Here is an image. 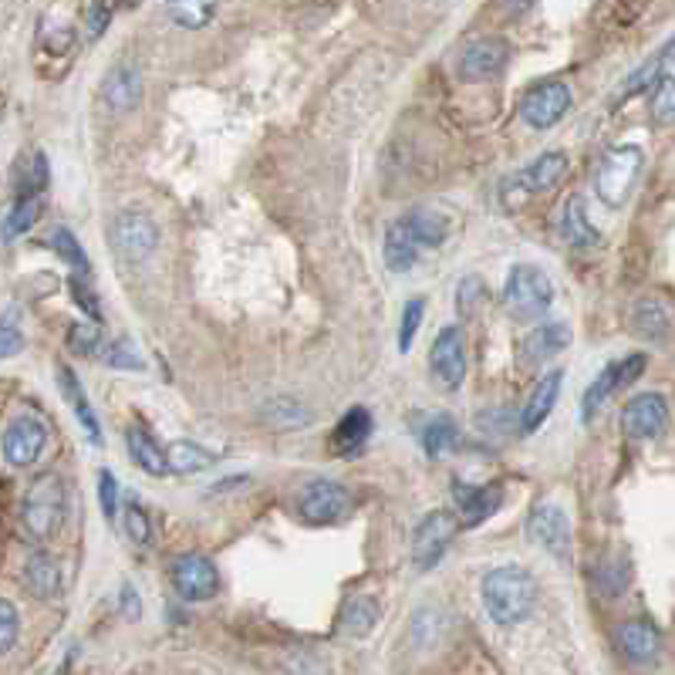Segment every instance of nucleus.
Wrapping results in <instances>:
<instances>
[{
  "label": "nucleus",
  "instance_id": "obj_17",
  "mask_svg": "<svg viewBox=\"0 0 675 675\" xmlns=\"http://www.w3.org/2000/svg\"><path fill=\"white\" fill-rule=\"evenodd\" d=\"M507 58H510L507 41H500V38H480V41L467 44L463 58H459V75H463L467 81L494 78V75L504 72Z\"/></svg>",
  "mask_w": 675,
  "mask_h": 675
},
{
  "label": "nucleus",
  "instance_id": "obj_23",
  "mask_svg": "<svg viewBox=\"0 0 675 675\" xmlns=\"http://www.w3.org/2000/svg\"><path fill=\"white\" fill-rule=\"evenodd\" d=\"M58 379H61V392H65V403L75 409V419L81 422L85 436L91 440V446H102V425L95 419V409H91V403H88V395L78 385V375L72 372L68 365H61L58 368Z\"/></svg>",
  "mask_w": 675,
  "mask_h": 675
},
{
  "label": "nucleus",
  "instance_id": "obj_13",
  "mask_svg": "<svg viewBox=\"0 0 675 675\" xmlns=\"http://www.w3.org/2000/svg\"><path fill=\"white\" fill-rule=\"evenodd\" d=\"M173 588L187 601H209L220 591L217 564L203 555H182L173 561Z\"/></svg>",
  "mask_w": 675,
  "mask_h": 675
},
{
  "label": "nucleus",
  "instance_id": "obj_36",
  "mask_svg": "<svg viewBox=\"0 0 675 675\" xmlns=\"http://www.w3.org/2000/svg\"><path fill=\"white\" fill-rule=\"evenodd\" d=\"M456 422L449 419V416H436L433 422H429L425 429H422V446H425V453L429 456H443V453H449L453 446H456Z\"/></svg>",
  "mask_w": 675,
  "mask_h": 675
},
{
  "label": "nucleus",
  "instance_id": "obj_4",
  "mask_svg": "<svg viewBox=\"0 0 675 675\" xmlns=\"http://www.w3.org/2000/svg\"><path fill=\"white\" fill-rule=\"evenodd\" d=\"M21 520L30 537L48 540L61 527V520H65V483L54 473H41L27 489Z\"/></svg>",
  "mask_w": 675,
  "mask_h": 675
},
{
  "label": "nucleus",
  "instance_id": "obj_22",
  "mask_svg": "<svg viewBox=\"0 0 675 675\" xmlns=\"http://www.w3.org/2000/svg\"><path fill=\"white\" fill-rule=\"evenodd\" d=\"M571 345V331L561 321H550L534 328L524 342H520V355H524V365H537L544 358H555Z\"/></svg>",
  "mask_w": 675,
  "mask_h": 675
},
{
  "label": "nucleus",
  "instance_id": "obj_46",
  "mask_svg": "<svg viewBox=\"0 0 675 675\" xmlns=\"http://www.w3.org/2000/svg\"><path fill=\"white\" fill-rule=\"evenodd\" d=\"M126 531H129L132 544H145L149 540V517H145V510L136 500L126 504Z\"/></svg>",
  "mask_w": 675,
  "mask_h": 675
},
{
  "label": "nucleus",
  "instance_id": "obj_27",
  "mask_svg": "<svg viewBox=\"0 0 675 675\" xmlns=\"http://www.w3.org/2000/svg\"><path fill=\"white\" fill-rule=\"evenodd\" d=\"M126 446H129V456L139 463V470H145L149 476H166L169 467H166V453L163 446L152 440L145 429L132 425L129 433H126Z\"/></svg>",
  "mask_w": 675,
  "mask_h": 675
},
{
  "label": "nucleus",
  "instance_id": "obj_24",
  "mask_svg": "<svg viewBox=\"0 0 675 675\" xmlns=\"http://www.w3.org/2000/svg\"><path fill=\"white\" fill-rule=\"evenodd\" d=\"M561 233H564V240L571 243V247H577V251H598V247H601V233H598L595 224L588 220L585 200H577V196L568 200V206H564Z\"/></svg>",
  "mask_w": 675,
  "mask_h": 675
},
{
  "label": "nucleus",
  "instance_id": "obj_5",
  "mask_svg": "<svg viewBox=\"0 0 675 675\" xmlns=\"http://www.w3.org/2000/svg\"><path fill=\"white\" fill-rule=\"evenodd\" d=\"M638 173H641V149L638 145L608 149L601 156V163H598V173H595L598 200L608 203V206H622L635 190Z\"/></svg>",
  "mask_w": 675,
  "mask_h": 675
},
{
  "label": "nucleus",
  "instance_id": "obj_41",
  "mask_svg": "<svg viewBox=\"0 0 675 675\" xmlns=\"http://www.w3.org/2000/svg\"><path fill=\"white\" fill-rule=\"evenodd\" d=\"M17 635H21V615H17V608L8 598H0V655L14 649Z\"/></svg>",
  "mask_w": 675,
  "mask_h": 675
},
{
  "label": "nucleus",
  "instance_id": "obj_30",
  "mask_svg": "<svg viewBox=\"0 0 675 675\" xmlns=\"http://www.w3.org/2000/svg\"><path fill=\"white\" fill-rule=\"evenodd\" d=\"M220 0H166V14L182 30H200L213 21Z\"/></svg>",
  "mask_w": 675,
  "mask_h": 675
},
{
  "label": "nucleus",
  "instance_id": "obj_20",
  "mask_svg": "<svg viewBox=\"0 0 675 675\" xmlns=\"http://www.w3.org/2000/svg\"><path fill=\"white\" fill-rule=\"evenodd\" d=\"M561 372H547L537 389L531 392L524 412H520V433H537V429L544 425V419L555 412L558 406V395H561Z\"/></svg>",
  "mask_w": 675,
  "mask_h": 675
},
{
  "label": "nucleus",
  "instance_id": "obj_39",
  "mask_svg": "<svg viewBox=\"0 0 675 675\" xmlns=\"http://www.w3.org/2000/svg\"><path fill=\"white\" fill-rule=\"evenodd\" d=\"M24 348V331H21V315L11 308L4 318H0V361L17 355Z\"/></svg>",
  "mask_w": 675,
  "mask_h": 675
},
{
  "label": "nucleus",
  "instance_id": "obj_34",
  "mask_svg": "<svg viewBox=\"0 0 675 675\" xmlns=\"http://www.w3.org/2000/svg\"><path fill=\"white\" fill-rule=\"evenodd\" d=\"M38 213H41V200L38 196H21L14 203V209L8 213L4 227H0V237H4V240H17L21 233H27L30 227H35Z\"/></svg>",
  "mask_w": 675,
  "mask_h": 675
},
{
  "label": "nucleus",
  "instance_id": "obj_28",
  "mask_svg": "<svg viewBox=\"0 0 675 675\" xmlns=\"http://www.w3.org/2000/svg\"><path fill=\"white\" fill-rule=\"evenodd\" d=\"M622 649L632 662H652L662 649V635L649 622H628L622 628Z\"/></svg>",
  "mask_w": 675,
  "mask_h": 675
},
{
  "label": "nucleus",
  "instance_id": "obj_12",
  "mask_svg": "<svg viewBox=\"0 0 675 675\" xmlns=\"http://www.w3.org/2000/svg\"><path fill=\"white\" fill-rule=\"evenodd\" d=\"M571 109V88L564 81H544L534 85L524 99H520V118L531 129H550L568 115Z\"/></svg>",
  "mask_w": 675,
  "mask_h": 675
},
{
  "label": "nucleus",
  "instance_id": "obj_6",
  "mask_svg": "<svg viewBox=\"0 0 675 675\" xmlns=\"http://www.w3.org/2000/svg\"><path fill=\"white\" fill-rule=\"evenodd\" d=\"M352 510V494L338 483V480H311L301 489L297 497V517L311 527L334 524V520H345Z\"/></svg>",
  "mask_w": 675,
  "mask_h": 675
},
{
  "label": "nucleus",
  "instance_id": "obj_25",
  "mask_svg": "<svg viewBox=\"0 0 675 675\" xmlns=\"http://www.w3.org/2000/svg\"><path fill=\"white\" fill-rule=\"evenodd\" d=\"M368 436H372V412H368L365 406H355L338 419L334 433H331V449L334 453H355L358 446H365Z\"/></svg>",
  "mask_w": 675,
  "mask_h": 675
},
{
  "label": "nucleus",
  "instance_id": "obj_31",
  "mask_svg": "<svg viewBox=\"0 0 675 675\" xmlns=\"http://www.w3.org/2000/svg\"><path fill=\"white\" fill-rule=\"evenodd\" d=\"M379 622V601L368 598V595H358V598H348L345 611H342V628L355 638H365L368 632L375 628Z\"/></svg>",
  "mask_w": 675,
  "mask_h": 675
},
{
  "label": "nucleus",
  "instance_id": "obj_1",
  "mask_svg": "<svg viewBox=\"0 0 675 675\" xmlns=\"http://www.w3.org/2000/svg\"><path fill=\"white\" fill-rule=\"evenodd\" d=\"M483 608L486 615L504 628H513L531 619L537 604V581L524 568H497L483 577Z\"/></svg>",
  "mask_w": 675,
  "mask_h": 675
},
{
  "label": "nucleus",
  "instance_id": "obj_18",
  "mask_svg": "<svg viewBox=\"0 0 675 675\" xmlns=\"http://www.w3.org/2000/svg\"><path fill=\"white\" fill-rule=\"evenodd\" d=\"M102 99L115 112H132L142 102V75L132 61H118V65L105 75Z\"/></svg>",
  "mask_w": 675,
  "mask_h": 675
},
{
  "label": "nucleus",
  "instance_id": "obj_14",
  "mask_svg": "<svg viewBox=\"0 0 675 675\" xmlns=\"http://www.w3.org/2000/svg\"><path fill=\"white\" fill-rule=\"evenodd\" d=\"M665 422H668V403H665V395H659V392L632 395L625 412H622V429L632 440H655V436H662Z\"/></svg>",
  "mask_w": 675,
  "mask_h": 675
},
{
  "label": "nucleus",
  "instance_id": "obj_47",
  "mask_svg": "<svg viewBox=\"0 0 675 675\" xmlns=\"http://www.w3.org/2000/svg\"><path fill=\"white\" fill-rule=\"evenodd\" d=\"M72 294H75V301H78V308H85V311H88V318H91V321H99V318H102L95 297H91V291H85V288H81V278H78V273H75V281H72Z\"/></svg>",
  "mask_w": 675,
  "mask_h": 675
},
{
  "label": "nucleus",
  "instance_id": "obj_37",
  "mask_svg": "<svg viewBox=\"0 0 675 675\" xmlns=\"http://www.w3.org/2000/svg\"><path fill=\"white\" fill-rule=\"evenodd\" d=\"M51 243H54V251H58V257H65V264L78 273V278H88V257H85V251H81V243L75 240V233L72 230H54V237H51Z\"/></svg>",
  "mask_w": 675,
  "mask_h": 675
},
{
  "label": "nucleus",
  "instance_id": "obj_43",
  "mask_svg": "<svg viewBox=\"0 0 675 675\" xmlns=\"http://www.w3.org/2000/svg\"><path fill=\"white\" fill-rule=\"evenodd\" d=\"M105 365H112V368H129V372H136V368H142V358L126 342V338H122V342H115V345L105 348Z\"/></svg>",
  "mask_w": 675,
  "mask_h": 675
},
{
  "label": "nucleus",
  "instance_id": "obj_15",
  "mask_svg": "<svg viewBox=\"0 0 675 675\" xmlns=\"http://www.w3.org/2000/svg\"><path fill=\"white\" fill-rule=\"evenodd\" d=\"M527 534L537 547L550 550L555 558H568L571 550V524L561 507L555 504H537L531 510V520H527Z\"/></svg>",
  "mask_w": 675,
  "mask_h": 675
},
{
  "label": "nucleus",
  "instance_id": "obj_10",
  "mask_svg": "<svg viewBox=\"0 0 675 675\" xmlns=\"http://www.w3.org/2000/svg\"><path fill=\"white\" fill-rule=\"evenodd\" d=\"M641 372H646V355H625V358H619V361L604 365V372H601V375L588 385V392H585V403H581V419L591 422V419L604 409L608 398L615 395L619 389L632 385Z\"/></svg>",
  "mask_w": 675,
  "mask_h": 675
},
{
  "label": "nucleus",
  "instance_id": "obj_38",
  "mask_svg": "<svg viewBox=\"0 0 675 675\" xmlns=\"http://www.w3.org/2000/svg\"><path fill=\"white\" fill-rule=\"evenodd\" d=\"M652 115H655V122H672V115H675V85H672V72H665L655 85H652Z\"/></svg>",
  "mask_w": 675,
  "mask_h": 675
},
{
  "label": "nucleus",
  "instance_id": "obj_8",
  "mask_svg": "<svg viewBox=\"0 0 675 675\" xmlns=\"http://www.w3.org/2000/svg\"><path fill=\"white\" fill-rule=\"evenodd\" d=\"M109 237H112V247L122 260L129 264H142L156 254V243H160V230L152 224L145 213H136V209H126L118 213L109 227Z\"/></svg>",
  "mask_w": 675,
  "mask_h": 675
},
{
  "label": "nucleus",
  "instance_id": "obj_45",
  "mask_svg": "<svg viewBox=\"0 0 675 675\" xmlns=\"http://www.w3.org/2000/svg\"><path fill=\"white\" fill-rule=\"evenodd\" d=\"M68 345L78 355H91V352L99 348V328H91V324H72L68 328Z\"/></svg>",
  "mask_w": 675,
  "mask_h": 675
},
{
  "label": "nucleus",
  "instance_id": "obj_40",
  "mask_svg": "<svg viewBox=\"0 0 675 675\" xmlns=\"http://www.w3.org/2000/svg\"><path fill=\"white\" fill-rule=\"evenodd\" d=\"M422 315H425V297H412L403 311V328H398V352H409L412 342H416V331L422 324Z\"/></svg>",
  "mask_w": 675,
  "mask_h": 675
},
{
  "label": "nucleus",
  "instance_id": "obj_44",
  "mask_svg": "<svg viewBox=\"0 0 675 675\" xmlns=\"http://www.w3.org/2000/svg\"><path fill=\"white\" fill-rule=\"evenodd\" d=\"M99 500H102V513H105V520L112 524V520L118 517V483H115V476H112L109 470H102V473H99Z\"/></svg>",
  "mask_w": 675,
  "mask_h": 675
},
{
  "label": "nucleus",
  "instance_id": "obj_7",
  "mask_svg": "<svg viewBox=\"0 0 675 675\" xmlns=\"http://www.w3.org/2000/svg\"><path fill=\"white\" fill-rule=\"evenodd\" d=\"M81 27V0H54L38 27V48L44 58H68Z\"/></svg>",
  "mask_w": 675,
  "mask_h": 675
},
{
  "label": "nucleus",
  "instance_id": "obj_33",
  "mask_svg": "<svg viewBox=\"0 0 675 675\" xmlns=\"http://www.w3.org/2000/svg\"><path fill=\"white\" fill-rule=\"evenodd\" d=\"M635 331L641 338H652V342H665L668 334V315L659 301H641L635 308Z\"/></svg>",
  "mask_w": 675,
  "mask_h": 675
},
{
  "label": "nucleus",
  "instance_id": "obj_11",
  "mask_svg": "<svg viewBox=\"0 0 675 675\" xmlns=\"http://www.w3.org/2000/svg\"><path fill=\"white\" fill-rule=\"evenodd\" d=\"M429 368H433L436 382L446 392H456L467 379V334L463 328H443L433 342V352H429Z\"/></svg>",
  "mask_w": 675,
  "mask_h": 675
},
{
  "label": "nucleus",
  "instance_id": "obj_26",
  "mask_svg": "<svg viewBox=\"0 0 675 675\" xmlns=\"http://www.w3.org/2000/svg\"><path fill=\"white\" fill-rule=\"evenodd\" d=\"M24 585L30 588L35 598H58L61 591V564L51 558V555H35L27 564H24Z\"/></svg>",
  "mask_w": 675,
  "mask_h": 675
},
{
  "label": "nucleus",
  "instance_id": "obj_19",
  "mask_svg": "<svg viewBox=\"0 0 675 675\" xmlns=\"http://www.w3.org/2000/svg\"><path fill=\"white\" fill-rule=\"evenodd\" d=\"M459 513H463V527H480L486 517H494L504 504V489L500 483H486V486H459Z\"/></svg>",
  "mask_w": 675,
  "mask_h": 675
},
{
  "label": "nucleus",
  "instance_id": "obj_21",
  "mask_svg": "<svg viewBox=\"0 0 675 675\" xmlns=\"http://www.w3.org/2000/svg\"><path fill=\"white\" fill-rule=\"evenodd\" d=\"M419 251H422V243H419L409 217L392 220L389 224V233H385V264H389V270H395V273L409 270L416 264Z\"/></svg>",
  "mask_w": 675,
  "mask_h": 675
},
{
  "label": "nucleus",
  "instance_id": "obj_35",
  "mask_svg": "<svg viewBox=\"0 0 675 675\" xmlns=\"http://www.w3.org/2000/svg\"><path fill=\"white\" fill-rule=\"evenodd\" d=\"M406 217H409V224H412V230H416L422 247H440V243L446 240V220L440 217L436 209L419 206V209L406 213Z\"/></svg>",
  "mask_w": 675,
  "mask_h": 675
},
{
  "label": "nucleus",
  "instance_id": "obj_3",
  "mask_svg": "<svg viewBox=\"0 0 675 675\" xmlns=\"http://www.w3.org/2000/svg\"><path fill=\"white\" fill-rule=\"evenodd\" d=\"M564 173H568V156H564V152H544V156H537L531 166L517 169L513 176H507L500 182V200H504L507 209H520L524 203H531L534 196L555 190Z\"/></svg>",
  "mask_w": 675,
  "mask_h": 675
},
{
  "label": "nucleus",
  "instance_id": "obj_29",
  "mask_svg": "<svg viewBox=\"0 0 675 675\" xmlns=\"http://www.w3.org/2000/svg\"><path fill=\"white\" fill-rule=\"evenodd\" d=\"M163 453H166V467L173 473H203V470H209L213 463H217L209 449H203L196 443H187V440L169 443Z\"/></svg>",
  "mask_w": 675,
  "mask_h": 675
},
{
  "label": "nucleus",
  "instance_id": "obj_42",
  "mask_svg": "<svg viewBox=\"0 0 675 675\" xmlns=\"http://www.w3.org/2000/svg\"><path fill=\"white\" fill-rule=\"evenodd\" d=\"M480 301H483V281L480 278L459 281V288H456V308H459V315L473 318L480 311Z\"/></svg>",
  "mask_w": 675,
  "mask_h": 675
},
{
  "label": "nucleus",
  "instance_id": "obj_32",
  "mask_svg": "<svg viewBox=\"0 0 675 675\" xmlns=\"http://www.w3.org/2000/svg\"><path fill=\"white\" fill-rule=\"evenodd\" d=\"M665 72H672V44H665L659 58H652L646 68H641V72H635V75L625 81V88H622L619 102H628V99H635L638 91H646L649 85H655V81H659Z\"/></svg>",
  "mask_w": 675,
  "mask_h": 675
},
{
  "label": "nucleus",
  "instance_id": "obj_9",
  "mask_svg": "<svg viewBox=\"0 0 675 675\" xmlns=\"http://www.w3.org/2000/svg\"><path fill=\"white\" fill-rule=\"evenodd\" d=\"M456 531H459V524L453 513H446V510L425 513L412 531V564L419 571H433L449 550Z\"/></svg>",
  "mask_w": 675,
  "mask_h": 675
},
{
  "label": "nucleus",
  "instance_id": "obj_2",
  "mask_svg": "<svg viewBox=\"0 0 675 675\" xmlns=\"http://www.w3.org/2000/svg\"><path fill=\"white\" fill-rule=\"evenodd\" d=\"M550 301H555V284L534 264H517L504 284V308L513 321H534L540 318Z\"/></svg>",
  "mask_w": 675,
  "mask_h": 675
},
{
  "label": "nucleus",
  "instance_id": "obj_16",
  "mask_svg": "<svg viewBox=\"0 0 675 675\" xmlns=\"http://www.w3.org/2000/svg\"><path fill=\"white\" fill-rule=\"evenodd\" d=\"M44 443H48V429L38 419H30V416L14 419L8 425V433H4V456H8V463L11 467H30L41 456Z\"/></svg>",
  "mask_w": 675,
  "mask_h": 675
}]
</instances>
